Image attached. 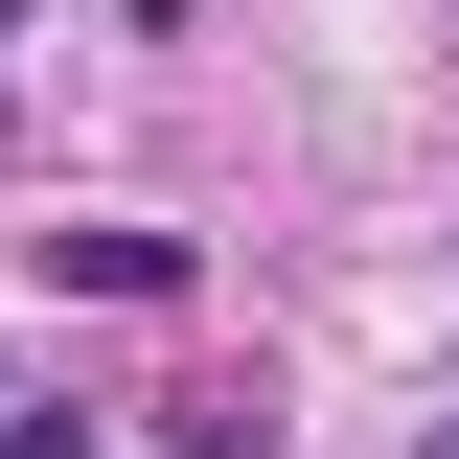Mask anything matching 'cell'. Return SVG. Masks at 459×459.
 I'll list each match as a JSON object with an SVG mask.
<instances>
[{
  "label": "cell",
  "instance_id": "cell-1",
  "mask_svg": "<svg viewBox=\"0 0 459 459\" xmlns=\"http://www.w3.org/2000/svg\"><path fill=\"white\" fill-rule=\"evenodd\" d=\"M47 276H92V299H184V253H161V230H47Z\"/></svg>",
  "mask_w": 459,
  "mask_h": 459
},
{
  "label": "cell",
  "instance_id": "cell-2",
  "mask_svg": "<svg viewBox=\"0 0 459 459\" xmlns=\"http://www.w3.org/2000/svg\"><path fill=\"white\" fill-rule=\"evenodd\" d=\"M23 459H92V437H23Z\"/></svg>",
  "mask_w": 459,
  "mask_h": 459
}]
</instances>
